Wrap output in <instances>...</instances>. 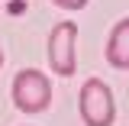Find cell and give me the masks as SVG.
<instances>
[{
    "label": "cell",
    "mask_w": 129,
    "mask_h": 126,
    "mask_svg": "<svg viewBox=\"0 0 129 126\" xmlns=\"http://www.w3.org/2000/svg\"><path fill=\"white\" fill-rule=\"evenodd\" d=\"M78 110H81V120L87 126H113L116 100H113L110 84L100 78H87L81 84V94H78Z\"/></svg>",
    "instance_id": "cell-1"
},
{
    "label": "cell",
    "mask_w": 129,
    "mask_h": 126,
    "mask_svg": "<svg viewBox=\"0 0 129 126\" xmlns=\"http://www.w3.org/2000/svg\"><path fill=\"white\" fill-rule=\"evenodd\" d=\"M13 104L23 113H42L52 104V81L39 68H23L13 78Z\"/></svg>",
    "instance_id": "cell-2"
},
{
    "label": "cell",
    "mask_w": 129,
    "mask_h": 126,
    "mask_svg": "<svg viewBox=\"0 0 129 126\" xmlns=\"http://www.w3.org/2000/svg\"><path fill=\"white\" fill-rule=\"evenodd\" d=\"M74 42H78V23H68L64 19V23H58L55 29L48 32V65L61 78H71L74 68H78Z\"/></svg>",
    "instance_id": "cell-3"
},
{
    "label": "cell",
    "mask_w": 129,
    "mask_h": 126,
    "mask_svg": "<svg viewBox=\"0 0 129 126\" xmlns=\"http://www.w3.org/2000/svg\"><path fill=\"white\" fill-rule=\"evenodd\" d=\"M107 62L119 71H129V16L119 19L107 39Z\"/></svg>",
    "instance_id": "cell-4"
},
{
    "label": "cell",
    "mask_w": 129,
    "mask_h": 126,
    "mask_svg": "<svg viewBox=\"0 0 129 126\" xmlns=\"http://www.w3.org/2000/svg\"><path fill=\"white\" fill-rule=\"evenodd\" d=\"M52 3H55V7H64V10H81L87 0H52Z\"/></svg>",
    "instance_id": "cell-5"
},
{
    "label": "cell",
    "mask_w": 129,
    "mask_h": 126,
    "mask_svg": "<svg viewBox=\"0 0 129 126\" xmlns=\"http://www.w3.org/2000/svg\"><path fill=\"white\" fill-rule=\"evenodd\" d=\"M0 65H3V52H0Z\"/></svg>",
    "instance_id": "cell-6"
}]
</instances>
